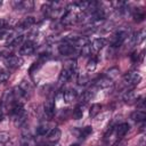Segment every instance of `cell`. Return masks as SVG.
Returning a JSON list of instances; mask_svg holds the SVG:
<instances>
[{"label": "cell", "mask_w": 146, "mask_h": 146, "mask_svg": "<svg viewBox=\"0 0 146 146\" xmlns=\"http://www.w3.org/2000/svg\"><path fill=\"white\" fill-rule=\"evenodd\" d=\"M75 70H76V63H75V60H74V62H71V64H70L68 67H64V68L60 71L59 76H58V83H59V84H63V83L67 82L68 79L72 76V74H73V72H74Z\"/></svg>", "instance_id": "2"}, {"label": "cell", "mask_w": 146, "mask_h": 146, "mask_svg": "<svg viewBox=\"0 0 146 146\" xmlns=\"http://www.w3.org/2000/svg\"><path fill=\"white\" fill-rule=\"evenodd\" d=\"M141 80V76L138 72L136 71H131V72H128L127 74L123 75L122 78V82L125 87H133L136 84L139 83V81Z\"/></svg>", "instance_id": "1"}, {"label": "cell", "mask_w": 146, "mask_h": 146, "mask_svg": "<svg viewBox=\"0 0 146 146\" xmlns=\"http://www.w3.org/2000/svg\"><path fill=\"white\" fill-rule=\"evenodd\" d=\"M131 59H132V62H137L138 60V54H137V51H135L131 55Z\"/></svg>", "instance_id": "32"}, {"label": "cell", "mask_w": 146, "mask_h": 146, "mask_svg": "<svg viewBox=\"0 0 146 146\" xmlns=\"http://www.w3.org/2000/svg\"><path fill=\"white\" fill-rule=\"evenodd\" d=\"M34 24H35V19H34V17H32V16H27V17H25V18L19 23L18 29H21V30H25V29L31 27V26L34 25Z\"/></svg>", "instance_id": "15"}, {"label": "cell", "mask_w": 146, "mask_h": 146, "mask_svg": "<svg viewBox=\"0 0 146 146\" xmlns=\"http://www.w3.org/2000/svg\"><path fill=\"white\" fill-rule=\"evenodd\" d=\"M43 111L46 113L47 116L49 117H52L55 112H56V108H55V100L52 98H48L44 104H43Z\"/></svg>", "instance_id": "10"}, {"label": "cell", "mask_w": 146, "mask_h": 146, "mask_svg": "<svg viewBox=\"0 0 146 146\" xmlns=\"http://www.w3.org/2000/svg\"><path fill=\"white\" fill-rule=\"evenodd\" d=\"M96 66H97V60H96V58L89 59V62H88V64H87V70H88V72H94V71L96 70Z\"/></svg>", "instance_id": "27"}, {"label": "cell", "mask_w": 146, "mask_h": 146, "mask_svg": "<svg viewBox=\"0 0 146 146\" xmlns=\"http://www.w3.org/2000/svg\"><path fill=\"white\" fill-rule=\"evenodd\" d=\"M129 129H130V125H129L128 123H125V122L117 124V125L115 127V129H114V132H115V135H116V138L120 139V138L124 137V136L127 135V132L129 131Z\"/></svg>", "instance_id": "12"}, {"label": "cell", "mask_w": 146, "mask_h": 146, "mask_svg": "<svg viewBox=\"0 0 146 146\" xmlns=\"http://www.w3.org/2000/svg\"><path fill=\"white\" fill-rule=\"evenodd\" d=\"M35 48H36V43L33 41V40H27L25 42L22 43L21 48H19V55H23V56H29V55H32L34 51H35Z\"/></svg>", "instance_id": "4"}, {"label": "cell", "mask_w": 146, "mask_h": 146, "mask_svg": "<svg viewBox=\"0 0 146 146\" xmlns=\"http://www.w3.org/2000/svg\"><path fill=\"white\" fill-rule=\"evenodd\" d=\"M92 132V128L91 127H84V128H82L80 131H79V137L80 138H82V139H86L90 133Z\"/></svg>", "instance_id": "24"}, {"label": "cell", "mask_w": 146, "mask_h": 146, "mask_svg": "<svg viewBox=\"0 0 146 146\" xmlns=\"http://www.w3.org/2000/svg\"><path fill=\"white\" fill-rule=\"evenodd\" d=\"M13 6L17 10H32L34 8V2L31 0H24V1H14Z\"/></svg>", "instance_id": "9"}, {"label": "cell", "mask_w": 146, "mask_h": 146, "mask_svg": "<svg viewBox=\"0 0 146 146\" xmlns=\"http://www.w3.org/2000/svg\"><path fill=\"white\" fill-rule=\"evenodd\" d=\"M82 115H83V105L82 104H79L74 108V111H73V117L75 120H79V119L82 117Z\"/></svg>", "instance_id": "22"}, {"label": "cell", "mask_w": 146, "mask_h": 146, "mask_svg": "<svg viewBox=\"0 0 146 146\" xmlns=\"http://www.w3.org/2000/svg\"><path fill=\"white\" fill-rule=\"evenodd\" d=\"M18 87H19V88L23 90V92H24L25 97L30 96V94L32 92V89H33V88H32V84H31L29 81H26V80H23Z\"/></svg>", "instance_id": "19"}, {"label": "cell", "mask_w": 146, "mask_h": 146, "mask_svg": "<svg viewBox=\"0 0 146 146\" xmlns=\"http://www.w3.org/2000/svg\"><path fill=\"white\" fill-rule=\"evenodd\" d=\"M144 17H145V14H144L143 10H140V8L135 9V11H133V18H135L136 22H141L144 19Z\"/></svg>", "instance_id": "26"}, {"label": "cell", "mask_w": 146, "mask_h": 146, "mask_svg": "<svg viewBox=\"0 0 146 146\" xmlns=\"http://www.w3.org/2000/svg\"><path fill=\"white\" fill-rule=\"evenodd\" d=\"M60 136H62V132L58 128H51V130L47 135V140L50 144H56L60 139Z\"/></svg>", "instance_id": "11"}, {"label": "cell", "mask_w": 146, "mask_h": 146, "mask_svg": "<svg viewBox=\"0 0 146 146\" xmlns=\"http://www.w3.org/2000/svg\"><path fill=\"white\" fill-rule=\"evenodd\" d=\"M119 73H120V70H119L117 67H111V68L105 73V75H106L107 78H110L111 80H114V79L119 75Z\"/></svg>", "instance_id": "23"}, {"label": "cell", "mask_w": 146, "mask_h": 146, "mask_svg": "<svg viewBox=\"0 0 146 146\" xmlns=\"http://www.w3.org/2000/svg\"><path fill=\"white\" fill-rule=\"evenodd\" d=\"M128 36H129L128 31H125V30H120V31H117L116 33H114V34L112 35V38H111V40H110L111 46H112V47H120V46L127 40Z\"/></svg>", "instance_id": "3"}, {"label": "cell", "mask_w": 146, "mask_h": 146, "mask_svg": "<svg viewBox=\"0 0 146 146\" xmlns=\"http://www.w3.org/2000/svg\"><path fill=\"white\" fill-rule=\"evenodd\" d=\"M105 44H106V39L105 38H96L91 43V48H92V50L98 51L102 48H104Z\"/></svg>", "instance_id": "17"}, {"label": "cell", "mask_w": 146, "mask_h": 146, "mask_svg": "<svg viewBox=\"0 0 146 146\" xmlns=\"http://www.w3.org/2000/svg\"><path fill=\"white\" fill-rule=\"evenodd\" d=\"M5 64L8 68L10 70H15L17 67H19L23 64V58L19 56H15V55H9L8 57H6L5 59Z\"/></svg>", "instance_id": "5"}, {"label": "cell", "mask_w": 146, "mask_h": 146, "mask_svg": "<svg viewBox=\"0 0 146 146\" xmlns=\"http://www.w3.org/2000/svg\"><path fill=\"white\" fill-rule=\"evenodd\" d=\"M50 130H51V128H50L49 123H42V124L36 127L35 132H36L38 136H46V135H48V132Z\"/></svg>", "instance_id": "18"}, {"label": "cell", "mask_w": 146, "mask_h": 146, "mask_svg": "<svg viewBox=\"0 0 146 146\" xmlns=\"http://www.w3.org/2000/svg\"><path fill=\"white\" fill-rule=\"evenodd\" d=\"M63 98L66 103H71L78 98V91L73 88H68L63 92Z\"/></svg>", "instance_id": "13"}, {"label": "cell", "mask_w": 146, "mask_h": 146, "mask_svg": "<svg viewBox=\"0 0 146 146\" xmlns=\"http://www.w3.org/2000/svg\"><path fill=\"white\" fill-rule=\"evenodd\" d=\"M100 111H102V105H100V104H92L91 107H90V110H89V115H90V117H91V119L96 117V116L100 113Z\"/></svg>", "instance_id": "20"}, {"label": "cell", "mask_w": 146, "mask_h": 146, "mask_svg": "<svg viewBox=\"0 0 146 146\" xmlns=\"http://www.w3.org/2000/svg\"><path fill=\"white\" fill-rule=\"evenodd\" d=\"M81 55L82 56H90L91 52H92V48H91V43H86L84 46L81 47Z\"/></svg>", "instance_id": "25"}, {"label": "cell", "mask_w": 146, "mask_h": 146, "mask_svg": "<svg viewBox=\"0 0 146 146\" xmlns=\"http://www.w3.org/2000/svg\"><path fill=\"white\" fill-rule=\"evenodd\" d=\"M130 117H131V120L135 121V122H144L145 119H146V113H145L144 111L137 110V111H135V112L131 113Z\"/></svg>", "instance_id": "16"}, {"label": "cell", "mask_w": 146, "mask_h": 146, "mask_svg": "<svg viewBox=\"0 0 146 146\" xmlns=\"http://www.w3.org/2000/svg\"><path fill=\"white\" fill-rule=\"evenodd\" d=\"M123 100H124L125 103L131 104V103H133V102L137 100V97L135 96V92H133L132 90H129V91H127V92L124 94V96H123Z\"/></svg>", "instance_id": "21"}, {"label": "cell", "mask_w": 146, "mask_h": 146, "mask_svg": "<svg viewBox=\"0 0 146 146\" xmlns=\"http://www.w3.org/2000/svg\"><path fill=\"white\" fill-rule=\"evenodd\" d=\"M10 139V135L6 131H0V144H6Z\"/></svg>", "instance_id": "28"}, {"label": "cell", "mask_w": 146, "mask_h": 146, "mask_svg": "<svg viewBox=\"0 0 146 146\" xmlns=\"http://www.w3.org/2000/svg\"><path fill=\"white\" fill-rule=\"evenodd\" d=\"M136 104H137V108L139 111H144L145 110V104H144V98L140 97L138 100H136Z\"/></svg>", "instance_id": "31"}, {"label": "cell", "mask_w": 146, "mask_h": 146, "mask_svg": "<svg viewBox=\"0 0 146 146\" xmlns=\"http://www.w3.org/2000/svg\"><path fill=\"white\" fill-rule=\"evenodd\" d=\"M8 78H9V73L6 70L0 67V82H3L6 80H8Z\"/></svg>", "instance_id": "30"}, {"label": "cell", "mask_w": 146, "mask_h": 146, "mask_svg": "<svg viewBox=\"0 0 146 146\" xmlns=\"http://www.w3.org/2000/svg\"><path fill=\"white\" fill-rule=\"evenodd\" d=\"M58 51L63 56H70V55H73V52L75 51V47L72 43L64 41L58 46Z\"/></svg>", "instance_id": "7"}, {"label": "cell", "mask_w": 146, "mask_h": 146, "mask_svg": "<svg viewBox=\"0 0 146 146\" xmlns=\"http://www.w3.org/2000/svg\"><path fill=\"white\" fill-rule=\"evenodd\" d=\"M79 18H78V15L75 14V11L74 10H72V9H67L66 10V13L62 16V23L64 24V25H71V24H73L75 21H78Z\"/></svg>", "instance_id": "8"}, {"label": "cell", "mask_w": 146, "mask_h": 146, "mask_svg": "<svg viewBox=\"0 0 146 146\" xmlns=\"http://www.w3.org/2000/svg\"><path fill=\"white\" fill-rule=\"evenodd\" d=\"M88 82H89L88 75H86V74L79 75V78H78V83H79V86H86Z\"/></svg>", "instance_id": "29"}, {"label": "cell", "mask_w": 146, "mask_h": 146, "mask_svg": "<svg viewBox=\"0 0 146 146\" xmlns=\"http://www.w3.org/2000/svg\"><path fill=\"white\" fill-rule=\"evenodd\" d=\"M21 146H33L34 144V140H33V137L31 136V133L29 131H24L21 136Z\"/></svg>", "instance_id": "14"}, {"label": "cell", "mask_w": 146, "mask_h": 146, "mask_svg": "<svg viewBox=\"0 0 146 146\" xmlns=\"http://www.w3.org/2000/svg\"><path fill=\"white\" fill-rule=\"evenodd\" d=\"M113 84V80H111L110 78H107L105 74L97 78L96 80H94V87L97 89H104V88H108Z\"/></svg>", "instance_id": "6"}]
</instances>
